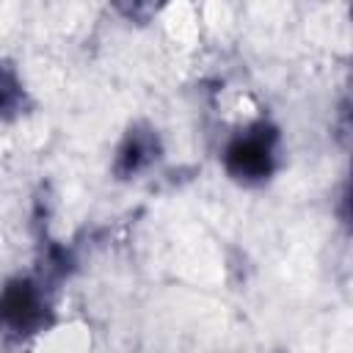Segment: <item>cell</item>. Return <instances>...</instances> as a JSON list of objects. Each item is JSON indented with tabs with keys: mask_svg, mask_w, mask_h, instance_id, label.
<instances>
[{
	"mask_svg": "<svg viewBox=\"0 0 353 353\" xmlns=\"http://www.w3.org/2000/svg\"><path fill=\"white\" fill-rule=\"evenodd\" d=\"M279 165V130L254 121L234 132L223 149V168L240 185H262Z\"/></svg>",
	"mask_w": 353,
	"mask_h": 353,
	"instance_id": "obj_1",
	"label": "cell"
},
{
	"mask_svg": "<svg viewBox=\"0 0 353 353\" xmlns=\"http://www.w3.org/2000/svg\"><path fill=\"white\" fill-rule=\"evenodd\" d=\"M50 323L47 290L39 279L17 276L0 287V331L17 339L44 331Z\"/></svg>",
	"mask_w": 353,
	"mask_h": 353,
	"instance_id": "obj_2",
	"label": "cell"
},
{
	"mask_svg": "<svg viewBox=\"0 0 353 353\" xmlns=\"http://www.w3.org/2000/svg\"><path fill=\"white\" fill-rule=\"evenodd\" d=\"M160 160V138L149 124H132L113 157V171L121 179H132Z\"/></svg>",
	"mask_w": 353,
	"mask_h": 353,
	"instance_id": "obj_3",
	"label": "cell"
},
{
	"mask_svg": "<svg viewBox=\"0 0 353 353\" xmlns=\"http://www.w3.org/2000/svg\"><path fill=\"white\" fill-rule=\"evenodd\" d=\"M28 108V91L19 72L0 55V119H17Z\"/></svg>",
	"mask_w": 353,
	"mask_h": 353,
	"instance_id": "obj_4",
	"label": "cell"
}]
</instances>
